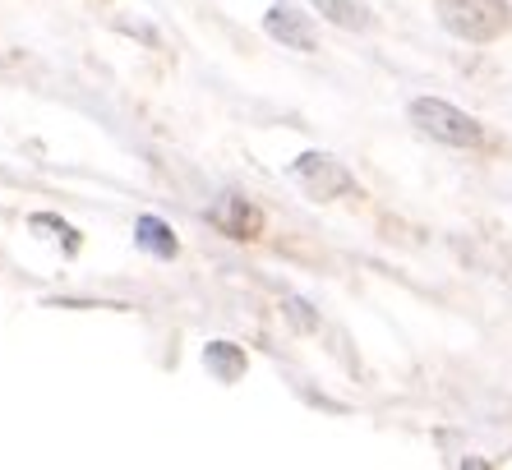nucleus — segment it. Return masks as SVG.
Segmentation results:
<instances>
[{
	"mask_svg": "<svg viewBox=\"0 0 512 470\" xmlns=\"http://www.w3.org/2000/svg\"><path fill=\"white\" fill-rule=\"evenodd\" d=\"M434 14H439L443 33L462 37V42H499L512 28V5L508 0H434Z\"/></svg>",
	"mask_w": 512,
	"mask_h": 470,
	"instance_id": "obj_1",
	"label": "nucleus"
},
{
	"mask_svg": "<svg viewBox=\"0 0 512 470\" xmlns=\"http://www.w3.org/2000/svg\"><path fill=\"white\" fill-rule=\"evenodd\" d=\"M406 120L434 143H448V148H485V125L476 116H466L462 106L443 102V97H416L406 106Z\"/></svg>",
	"mask_w": 512,
	"mask_h": 470,
	"instance_id": "obj_2",
	"label": "nucleus"
},
{
	"mask_svg": "<svg viewBox=\"0 0 512 470\" xmlns=\"http://www.w3.org/2000/svg\"><path fill=\"white\" fill-rule=\"evenodd\" d=\"M286 171H291V180H296L314 203H333V199H342V194H356V176H351L346 162H337L333 153H300Z\"/></svg>",
	"mask_w": 512,
	"mask_h": 470,
	"instance_id": "obj_3",
	"label": "nucleus"
},
{
	"mask_svg": "<svg viewBox=\"0 0 512 470\" xmlns=\"http://www.w3.org/2000/svg\"><path fill=\"white\" fill-rule=\"evenodd\" d=\"M208 222H213L222 235H231V240H259L263 235V212L254 208L245 194H236V189L217 194L213 208H208Z\"/></svg>",
	"mask_w": 512,
	"mask_h": 470,
	"instance_id": "obj_4",
	"label": "nucleus"
},
{
	"mask_svg": "<svg viewBox=\"0 0 512 470\" xmlns=\"http://www.w3.org/2000/svg\"><path fill=\"white\" fill-rule=\"evenodd\" d=\"M263 33L291 51H305V56L319 51V28H314V19L305 10H296V5H286V0L263 14Z\"/></svg>",
	"mask_w": 512,
	"mask_h": 470,
	"instance_id": "obj_5",
	"label": "nucleus"
},
{
	"mask_svg": "<svg viewBox=\"0 0 512 470\" xmlns=\"http://www.w3.org/2000/svg\"><path fill=\"white\" fill-rule=\"evenodd\" d=\"M203 369L217 378V383H240L245 369H250V355L236 341H208L203 346Z\"/></svg>",
	"mask_w": 512,
	"mask_h": 470,
	"instance_id": "obj_6",
	"label": "nucleus"
},
{
	"mask_svg": "<svg viewBox=\"0 0 512 470\" xmlns=\"http://www.w3.org/2000/svg\"><path fill=\"white\" fill-rule=\"evenodd\" d=\"M314 14H323L328 24L346 28V33H365V28L374 24V14L365 0H310Z\"/></svg>",
	"mask_w": 512,
	"mask_h": 470,
	"instance_id": "obj_7",
	"label": "nucleus"
},
{
	"mask_svg": "<svg viewBox=\"0 0 512 470\" xmlns=\"http://www.w3.org/2000/svg\"><path fill=\"white\" fill-rule=\"evenodd\" d=\"M134 240H139L153 259H176L180 254L176 231H171L167 222H157V217H139V222H134Z\"/></svg>",
	"mask_w": 512,
	"mask_h": 470,
	"instance_id": "obj_8",
	"label": "nucleus"
},
{
	"mask_svg": "<svg viewBox=\"0 0 512 470\" xmlns=\"http://www.w3.org/2000/svg\"><path fill=\"white\" fill-rule=\"evenodd\" d=\"M282 314L291 318V328H296V332H314V328H319V314H314L310 300H300V295H286Z\"/></svg>",
	"mask_w": 512,
	"mask_h": 470,
	"instance_id": "obj_9",
	"label": "nucleus"
}]
</instances>
